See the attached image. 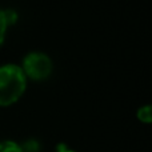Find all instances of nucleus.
Here are the masks:
<instances>
[{
	"instance_id": "obj_5",
	"label": "nucleus",
	"mask_w": 152,
	"mask_h": 152,
	"mask_svg": "<svg viewBox=\"0 0 152 152\" xmlns=\"http://www.w3.org/2000/svg\"><path fill=\"white\" fill-rule=\"evenodd\" d=\"M7 28H8V21H7V18H5V12L4 10H0V45L3 44V42L5 39Z\"/></svg>"
},
{
	"instance_id": "obj_2",
	"label": "nucleus",
	"mask_w": 152,
	"mask_h": 152,
	"mask_svg": "<svg viewBox=\"0 0 152 152\" xmlns=\"http://www.w3.org/2000/svg\"><path fill=\"white\" fill-rule=\"evenodd\" d=\"M23 69L26 77L32 80H44L52 72V61L50 56L43 52H29L23 59Z\"/></svg>"
},
{
	"instance_id": "obj_4",
	"label": "nucleus",
	"mask_w": 152,
	"mask_h": 152,
	"mask_svg": "<svg viewBox=\"0 0 152 152\" xmlns=\"http://www.w3.org/2000/svg\"><path fill=\"white\" fill-rule=\"evenodd\" d=\"M137 119L143 123H151L152 120V112H151V105H144L140 107L137 111Z\"/></svg>"
},
{
	"instance_id": "obj_3",
	"label": "nucleus",
	"mask_w": 152,
	"mask_h": 152,
	"mask_svg": "<svg viewBox=\"0 0 152 152\" xmlns=\"http://www.w3.org/2000/svg\"><path fill=\"white\" fill-rule=\"evenodd\" d=\"M0 152H24V151L18 143L5 140V142L0 143Z\"/></svg>"
},
{
	"instance_id": "obj_1",
	"label": "nucleus",
	"mask_w": 152,
	"mask_h": 152,
	"mask_svg": "<svg viewBox=\"0 0 152 152\" xmlns=\"http://www.w3.org/2000/svg\"><path fill=\"white\" fill-rule=\"evenodd\" d=\"M27 87V77L21 67L5 64L0 67V107H8L16 103Z\"/></svg>"
},
{
	"instance_id": "obj_6",
	"label": "nucleus",
	"mask_w": 152,
	"mask_h": 152,
	"mask_svg": "<svg viewBox=\"0 0 152 152\" xmlns=\"http://www.w3.org/2000/svg\"><path fill=\"white\" fill-rule=\"evenodd\" d=\"M59 152H75V151H72V150H67V148H64V150H61V151H59Z\"/></svg>"
}]
</instances>
